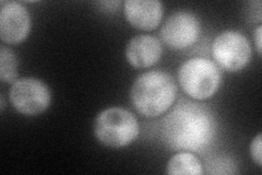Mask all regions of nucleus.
Segmentation results:
<instances>
[{
	"label": "nucleus",
	"mask_w": 262,
	"mask_h": 175,
	"mask_svg": "<svg viewBox=\"0 0 262 175\" xmlns=\"http://www.w3.org/2000/svg\"><path fill=\"white\" fill-rule=\"evenodd\" d=\"M177 85L168 72L147 71L139 76L130 91L136 110L146 118H157L165 113L175 102Z\"/></svg>",
	"instance_id": "obj_2"
},
{
	"label": "nucleus",
	"mask_w": 262,
	"mask_h": 175,
	"mask_svg": "<svg viewBox=\"0 0 262 175\" xmlns=\"http://www.w3.org/2000/svg\"><path fill=\"white\" fill-rule=\"evenodd\" d=\"M200 34V23L190 12L179 11L171 14L164 23L161 37L171 49H185L193 45Z\"/></svg>",
	"instance_id": "obj_7"
},
{
	"label": "nucleus",
	"mask_w": 262,
	"mask_h": 175,
	"mask_svg": "<svg viewBox=\"0 0 262 175\" xmlns=\"http://www.w3.org/2000/svg\"><path fill=\"white\" fill-rule=\"evenodd\" d=\"M261 37H262V27H258L255 31V44H256V48L259 56H261V46H262Z\"/></svg>",
	"instance_id": "obj_14"
},
{
	"label": "nucleus",
	"mask_w": 262,
	"mask_h": 175,
	"mask_svg": "<svg viewBox=\"0 0 262 175\" xmlns=\"http://www.w3.org/2000/svg\"><path fill=\"white\" fill-rule=\"evenodd\" d=\"M9 99L15 110L27 116L42 114L52 101L51 91L45 83L31 77L16 80L10 89Z\"/></svg>",
	"instance_id": "obj_6"
},
{
	"label": "nucleus",
	"mask_w": 262,
	"mask_h": 175,
	"mask_svg": "<svg viewBox=\"0 0 262 175\" xmlns=\"http://www.w3.org/2000/svg\"><path fill=\"white\" fill-rule=\"evenodd\" d=\"M139 131L135 115L118 106L102 111L94 122L95 137L102 145L111 148H122L134 143Z\"/></svg>",
	"instance_id": "obj_3"
},
{
	"label": "nucleus",
	"mask_w": 262,
	"mask_h": 175,
	"mask_svg": "<svg viewBox=\"0 0 262 175\" xmlns=\"http://www.w3.org/2000/svg\"><path fill=\"white\" fill-rule=\"evenodd\" d=\"M162 138L173 150L201 152L216 134V122L208 107L180 101L162 122Z\"/></svg>",
	"instance_id": "obj_1"
},
{
	"label": "nucleus",
	"mask_w": 262,
	"mask_h": 175,
	"mask_svg": "<svg viewBox=\"0 0 262 175\" xmlns=\"http://www.w3.org/2000/svg\"><path fill=\"white\" fill-rule=\"evenodd\" d=\"M169 175H201L203 165L193 153L186 151L179 152L170 158L167 164Z\"/></svg>",
	"instance_id": "obj_11"
},
{
	"label": "nucleus",
	"mask_w": 262,
	"mask_h": 175,
	"mask_svg": "<svg viewBox=\"0 0 262 175\" xmlns=\"http://www.w3.org/2000/svg\"><path fill=\"white\" fill-rule=\"evenodd\" d=\"M261 141H262V136L261 134H258L253 140L251 141L250 145V153L252 157V160L255 161L259 166L262 164V153H261Z\"/></svg>",
	"instance_id": "obj_13"
},
{
	"label": "nucleus",
	"mask_w": 262,
	"mask_h": 175,
	"mask_svg": "<svg viewBox=\"0 0 262 175\" xmlns=\"http://www.w3.org/2000/svg\"><path fill=\"white\" fill-rule=\"evenodd\" d=\"M31 31V18L27 8L16 2L2 4L0 38L7 44H19Z\"/></svg>",
	"instance_id": "obj_8"
},
{
	"label": "nucleus",
	"mask_w": 262,
	"mask_h": 175,
	"mask_svg": "<svg viewBox=\"0 0 262 175\" xmlns=\"http://www.w3.org/2000/svg\"><path fill=\"white\" fill-rule=\"evenodd\" d=\"M124 12L131 26L143 31L155 30L162 21L163 5L158 0H127Z\"/></svg>",
	"instance_id": "obj_9"
},
{
	"label": "nucleus",
	"mask_w": 262,
	"mask_h": 175,
	"mask_svg": "<svg viewBox=\"0 0 262 175\" xmlns=\"http://www.w3.org/2000/svg\"><path fill=\"white\" fill-rule=\"evenodd\" d=\"M5 99H4V95H2V112H4L5 110Z\"/></svg>",
	"instance_id": "obj_15"
},
{
	"label": "nucleus",
	"mask_w": 262,
	"mask_h": 175,
	"mask_svg": "<svg viewBox=\"0 0 262 175\" xmlns=\"http://www.w3.org/2000/svg\"><path fill=\"white\" fill-rule=\"evenodd\" d=\"M163 53L161 42L151 35H138L131 38L126 47L128 63L136 68H147L157 64Z\"/></svg>",
	"instance_id": "obj_10"
},
{
	"label": "nucleus",
	"mask_w": 262,
	"mask_h": 175,
	"mask_svg": "<svg viewBox=\"0 0 262 175\" xmlns=\"http://www.w3.org/2000/svg\"><path fill=\"white\" fill-rule=\"evenodd\" d=\"M212 55L221 68L239 71L248 65L251 57L249 41L237 31H224L212 43Z\"/></svg>",
	"instance_id": "obj_5"
},
{
	"label": "nucleus",
	"mask_w": 262,
	"mask_h": 175,
	"mask_svg": "<svg viewBox=\"0 0 262 175\" xmlns=\"http://www.w3.org/2000/svg\"><path fill=\"white\" fill-rule=\"evenodd\" d=\"M0 80L4 83H14L18 80V60L10 48H0Z\"/></svg>",
	"instance_id": "obj_12"
},
{
	"label": "nucleus",
	"mask_w": 262,
	"mask_h": 175,
	"mask_svg": "<svg viewBox=\"0 0 262 175\" xmlns=\"http://www.w3.org/2000/svg\"><path fill=\"white\" fill-rule=\"evenodd\" d=\"M178 80L187 95L202 101L216 93L222 81V71L210 60L194 57L180 66Z\"/></svg>",
	"instance_id": "obj_4"
}]
</instances>
